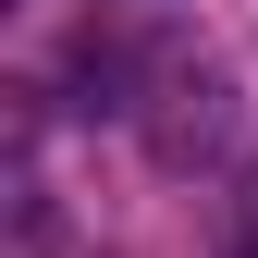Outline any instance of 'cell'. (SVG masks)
Instances as JSON below:
<instances>
[{
  "mask_svg": "<svg viewBox=\"0 0 258 258\" xmlns=\"http://www.w3.org/2000/svg\"><path fill=\"white\" fill-rule=\"evenodd\" d=\"M172 99H184V111H160L148 148H160V172H197V160L234 136V86H221V74H172Z\"/></svg>",
  "mask_w": 258,
  "mask_h": 258,
  "instance_id": "cell-1",
  "label": "cell"
},
{
  "mask_svg": "<svg viewBox=\"0 0 258 258\" xmlns=\"http://www.w3.org/2000/svg\"><path fill=\"white\" fill-rule=\"evenodd\" d=\"M221 258H258V184H234V209H221Z\"/></svg>",
  "mask_w": 258,
  "mask_h": 258,
  "instance_id": "cell-2",
  "label": "cell"
}]
</instances>
